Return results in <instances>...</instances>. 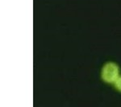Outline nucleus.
Instances as JSON below:
<instances>
[{"instance_id": "obj_2", "label": "nucleus", "mask_w": 121, "mask_h": 107, "mask_svg": "<svg viewBox=\"0 0 121 107\" xmlns=\"http://www.w3.org/2000/svg\"><path fill=\"white\" fill-rule=\"evenodd\" d=\"M113 84H114L115 87H116V89L117 90H119L120 92H121V76H120V77L116 79V81H115Z\"/></svg>"}, {"instance_id": "obj_1", "label": "nucleus", "mask_w": 121, "mask_h": 107, "mask_svg": "<svg viewBox=\"0 0 121 107\" xmlns=\"http://www.w3.org/2000/svg\"><path fill=\"white\" fill-rule=\"evenodd\" d=\"M120 77V68L114 62H108L101 70V77L105 82L114 83Z\"/></svg>"}]
</instances>
